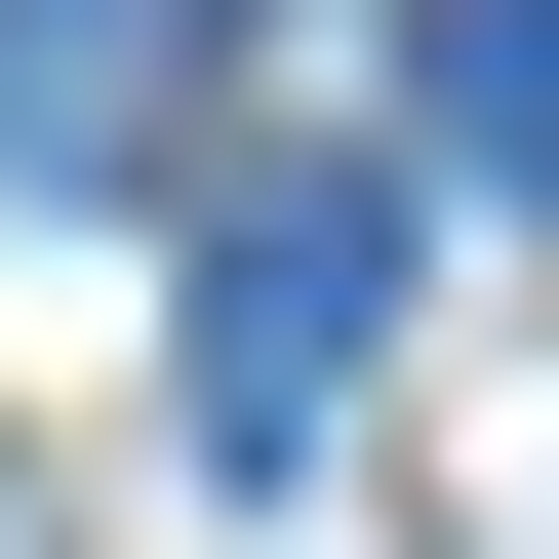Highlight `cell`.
<instances>
[{"label":"cell","mask_w":559,"mask_h":559,"mask_svg":"<svg viewBox=\"0 0 559 559\" xmlns=\"http://www.w3.org/2000/svg\"><path fill=\"white\" fill-rule=\"evenodd\" d=\"M160 320H200V440L280 479L320 400L400 360V200H360V160H320V200H200V280H160Z\"/></svg>","instance_id":"6da1fadb"},{"label":"cell","mask_w":559,"mask_h":559,"mask_svg":"<svg viewBox=\"0 0 559 559\" xmlns=\"http://www.w3.org/2000/svg\"><path fill=\"white\" fill-rule=\"evenodd\" d=\"M160 120H200V0H0V160L40 200H120Z\"/></svg>","instance_id":"7a4b0ae2"},{"label":"cell","mask_w":559,"mask_h":559,"mask_svg":"<svg viewBox=\"0 0 559 559\" xmlns=\"http://www.w3.org/2000/svg\"><path fill=\"white\" fill-rule=\"evenodd\" d=\"M400 120H440L479 200H559V0H400Z\"/></svg>","instance_id":"3957f363"}]
</instances>
